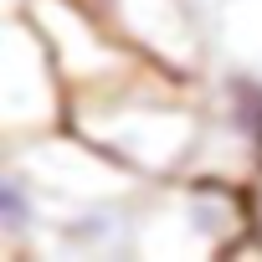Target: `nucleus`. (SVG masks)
<instances>
[{
	"label": "nucleus",
	"mask_w": 262,
	"mask_h": 262,
	"mask_svg": "<svg viewBox=\"0 0 262 262\" xmlns=\"http://www.w3.org/2000/svg\"><path fill=\"white\" fill-rule=\"evenodd\" d=\"M0 216H6L11 231L26 226V190H21V175H11L6 185H0Z\"/></svg>",
	"instance_id": "nucleus-1"
}]
</instances>
